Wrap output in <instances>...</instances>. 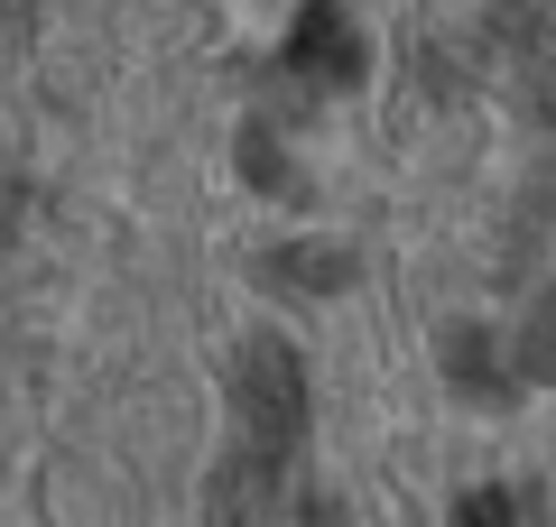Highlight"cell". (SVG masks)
I'll list each match as a JSON object with an SVG mask.
<instances>
[{
  "label": "cell",
  "mask_w": 556,
  "mask_h": 527,
  "mask_svg": "<svg viewBox=\"0 0 556 527\" xmlns=\"http://www.w3.org/2000/svg\"><path fill=\"white\" fill-rule=\"evenodd\" d=\"M232 426H241V445H260V453L288 463V445H298V426H306V361H298V343L251 333V343L232 351Z\"/></svg>",
  "instance_id": "1"
},
{
  "label": "cell",
  "mask_w": 556,
  "mask_h": 527,
  "mask_svg": "<svg viewBox=\"0 0 556 527\" xmlns=\"http://www.w3.org/2000/svg\"><path fill=\"white\" fill-rule=\"evenodd\" d=\"M278 500H288V490H278V453L241 445L232 463L214 472V500H204V518H214V527H269Z\"/></svg>",
  "instance_id": "2"
},
{
  "label": "cell",
  "mask_w": 556,
  "mask_h": 527,
  "mask_svg": "<svg viewBox=\"0 0 556 527\" xmlns=\"http://www.w3.org/2000/svg\"><path fill=\"white\" fill-rule=\"evenodd\" d=\"M288 65H298V75H325V83H353V75H362V47H353V28H343L334 0H316V10L298 20V38H288Z\"/></svg>",
  "instance_id": "3"
},
{
  "label": "cell",
  "mask_w": 556,
  "mask_h": 527,
  "mask_svg": "<svg viewBox=\"0 0 556 527\" xmlns=\"http://www.w3.org/2000/svg\"><path fill=\"white\" fill-rule=\"evenodd\" d=\"M278 287H343V250H278Z\"/></svg>",
  "instance_id": "4"
}]
</instances>
